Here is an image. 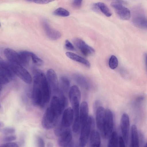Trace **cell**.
Instances as JSON below:
<instances>
[{
  "label": "cell",
  "instance_id": "13",
  "mask_svg": "<svg viewBox=\"0 0 147 147\" xmlns=\"http://www.w3.org/2000/svg\"><path fill=\"white\" fill-rule=\"evenodd\" d=\"M73 42L81 53L85 56L92 55L95 52L94 49L92 47L80 38H76L74 39Z\"/></svg>",
  "mask_w": 147,
  "mask_h": 147
},
{
  "label": "cell",
  "instance_id": "10",
  "mask_svg": "<svg viewBox=\"0 0 147 147\" xmlns=\"http://www.w3.org/2000/svg\"><path fill=\"white\" fill-rule=\"evenodd\" d=\"M58 136L57 143L59 146H73L74 143L72 141L71 132L69 128L65 130Z\"/></svg>",
  "mask_w": 147,
  "mask_h": 147
},
{
  "label": "cell",
  "instance_id": "6",
  "mask_svg": "<svg viewBox=\"0 0 147 147\" xmlns=\"http://www.w3.org/2000/svg\"><path fill=\"white\" fill-rule=\"evenodd\" d=\"M114 124L113 117L112 111L109 109H105V115L102 127L100 132L105 139L109 138L112 132Z\"/></svg>",
  "mask_w": 147,
  "mask_h": 147
},
{
  "label": "cell",
  "instance_id": "27",
  "mask_svg": "<svg viewBox=\"0 0 147 147\" xmlns=\"http://www.w3.org/2000/svg\"><path fill=\"white\" fill-rule=\"evenodd\" d=\"M53 14L55 15L61 17H67L70 15L69 11L62 7L56 9L54 11Z\"/></svg>",
  "mask_w": 147,
  "mask_h": 147
},
{
  "label": "cell",
  "instance_id": "30",
  "mask_svg": "<svg viewBox=\"0 0 147 147\" xmlns=\"http://www.w3.org/2000/svg\"><path fill=\"white\" fill-rule=\"evenodd\" d=\"M16 131L15 128L11 127H7L3 129L2 133L5 135H8L14 133Z\"/></svg>",
  "mask_w": 147,
  "mask_h": 147
},
{
  "label": "cell",
  "instance_id": "7",
  "mask_svg": "<svg viewBox=\"0 0 147 147\" xmlns=\"http://www.w3.org/2000/svg\"><path fill=\"white\" fill-rule=\"evenodd\" d=\"M132 21L136 27L142 29H147L146 17L143 11L141 8L137 7L134 9L132 13Z\"/></svg>",
  "mask_w": 147,
  "mask_h": 147
},
{
  "label": "cell",
  "instance_id": "23",
  "mask_svg": "<svg viewBox=\"0 0 147 147\" xmlns=\"http://www.w3.org/2000/svg\"><path fill=\"white\" fill-rule=\"evenodd\" d=\"M90 146L92 147H98L100 145V137L98 132L93 130L90 136Z\"/></svg>",
  "mask_w": 147,
  "mask_h": 147
},
{
  "label": "cell",
  "instance_id": "3",
  "mask_svg": "<svg viewBox=\"0 0 147 147\" xmlns=\"http://www.w3.org/2000/svg\"><path fill=\"white\" fill-rule=\"evenodd\" d=\"M74 117L71 107L67 108L63 111L60 121L55 126L54 132L55 135L59 136L65 130L69 128L73 123Z\"/></svg>",
  "mask_w": 147,
  "mask_h": 147
},
{
  "label": "cell",
  "instance_id": "18",
  "mask_svg": "<svg viewBox=\"0 0 147 147\" xmlns=\"http://www.w3.org/2000/svg\"><path fill=\"white\" fill-rule=\"evenodd\" d=\"M105 109L102 106L99 107L96 111V122L97 128L100 131L101 130L105 115Z\"/></svg>",
  "mask_w": 147,
  "mask_h": 147
},
{
  "label": "cell",
  "instance_id": "29",
  "mask_svg": "<svg viewBox=\"0 0 147 147\" xmlns=\"http://www.w3.org/2000/svg\"><path fill=\"white\" fill-rule=\"evenodd\" d=\"M31 59L33 63L37 65L40 66L44 63L43 61L32 52V53Z\"/></svg>",
  "mask_w": 147,
  "mask_h": 147
},
{
  "label": "cell",
  "instance_id": "44",
  "mask_svg": "<svg viewBox=\"0 0 147 147\" xmlns=\"http://www.w3.org/2000/svg\"><path fill=\"white\" fill-rule=\"evenodd\" d=\"M2 89V86L1 84H0V92L1 91Z\"/></svg>",
  "mask_w": 147,
  "mask_h": 147
},
{
  "label": "cell",
  "instance_id": "26",
  "mask_svg": "<svg viewBox=\"0 0 147 147\" xmlns=\"http://www.w3.org/2000/svg\"><path fill=\"white\" fill-rule=\"evenodd\" d=\"M109 137L108 147L118 146V138L117 132L116 131L112 132Z\"/></svg>",
  "mask_w": 147,
  "mask_h": 147
},
{
  "label": "cell",
  "instance_id": "1",
  "mask_svg": "<svg viewBox=\"0 0 147 147\" xmlns=\"http://www.w3.org/2000/svg\"><path fill=\"white\" fill-rule=\"evenodd\" d=\"M67 104L57 96L54 95L42 116L41 124L43 127L45 129H50L55 127Z\"/></svg>",
  "mask_w": 147,
  "mask_h": 147
},
{
  "label": "cell",
  "instance_id": "42",
  "mask_svg": "<svg viewBox=\"0 0 147 147\" xmlns=\"http://www.w3.org/2000/svg\"><path fill=\"white\" fill-rule=\"evenodd\" d=\"M114 1V2H115L120 3L121 4H125L126 3L123 0H112Z\"/></svg>",
  "mask_w": 147,
  "mask_h": 147
},
{
  "label": "cell",
  "instance_id": "24",
  "mask_svg": "<svg viewBox=\"0 0 147 147\" xmlns=\"http://www.w3.org/2000/svg\"><path fill=\"white\" fill-rule=\"evenodd\" d=\"M131 145L132 147H138L139 146L138 133L136 126L133 125L131 130Z\"/></svg>",
  "mask_w": 147,
  "mask_h": 147
},
{
  "label": "cell",
  "instance_id": "35",
  "mask_svg": "<svg viewBox=\"0 0 147 147\" xmlns=\"http://www.w3.org/2000/svg\"><path fill=\"white\" fill-rule=\"evenodd\" d=\"M0 147H18V144L14 142H6L5 143L2 144L0 145Z\"/></svg>",
  "mask_w": 147,
  "mask_h": 147
},
{
  "label": "cell",
  "instance_id": "36",
  "mask_svg": "<svg viewBox=\"0 0 147 147\" xmlns=\"http://www.w3.org/2000/svg\"><path fill=\"white\" fill-rule=\"evenodd\" d=\"M139 139L140 144L142 145H144V146L145 147V145H146V143H145V138L144 135L142 132L140 131L138 133Z\"/></svg>",
  "mask_w": 147,
  "mask_h": 147
},
{
  "label": "cell",
  "instance_id": "41",
  "mask_svg": "<svg viewBox=\"0 0 147 147\" xmlns=\"http://www.w3.org/2000/svg\"><path fill=\"white\" fill-rule=\"evenodd\" d=\"M144 97L143 96H140L136 98V100L137 101H140L143 100L144 99Z\"/></svg>",
  "mask_w": 147,
  "mask_h": 147
},
{
  "label": "cell",
  "instance_id": "14",
  "mask_svg": "<svg viewBox=\"0 0 147 147\" xmlns=\"http://www.w3.org/2000/svg\"><path fill=\"white\" fill-rule=\"evenodd\" d=\"M4 54L10 62L19 64L22 66L19 53L16 52L12 49L7 48L4 50Z\"/></svg>",
  "mask_w": 147,
  "mask_h": 147
},
{
  "label": "cell",
  "instance_id": "38",
  "mask_svg": "<svg viewBox=\"0 0 147 147\" xmlns=\"http://www.w3.org/2000/svg\"><path fill=\"white\" fill-rule=\"evenodd\" d=\"M82 1L83 0H73V5L75 7L79 8L81 6Z\"/></svg>",
  "mask_w": 147,
  "mask_h": 147
},
{
  "label": "cell",
  "instance_id": "12",
  "mask_svg": "<svg viewBox=\"0 0 147 147\" xmlns=\"http://www.w3.org/2000/svg\"><path fill=\"white\" fill-rule=\"evenodd\" d=\"M120 127L122 137L125 144H128L129 140L130 120L129 116L126 113L122 114L120 121Z\"/></svg>",
  "mask_w": 147,
  "mask_h": 147
},
{
  "label": "cell",
  "instance_id": "33",
  "mask_svg": "<svg viewBox=\"0 0 147 147\" xmlns=\"http://www.w3.org/2000/svg\"><path fill=\"white\" fill-rule=\"evenodd\" d=\"M16 138L17 137L15 135H11L3 137V138L2 140L5 142H11L16 140Z\"/></svg>",
  "mask_w": 147,
  "mask_h": 147
},
{
  "label": "cell",
  "instance_id": "19",
  "mask_svg": "<svg viewBox=\"0 0 147 147\" xmlns=\"http://www.w3.org/2000/svg\"><path fill=\"white\" fill-rule=\"evenodd\" d=\"M0 71L10 80L13 78L14 74L9 63L4 60L0 62Z\"/></svg>",
  "mask_w": 147,
  "mask_h": 147
},
{
  "label": "cell",
  "instance_id": "34",
  "mask_svg": "<svg viewBox=\"0 0 147 147\" xmlns=\"http://www.w3.org/2000/svg\"><path fill=\"white\" fill-rule=\"evenodd\" d=\"M65 47L66 49L70 51H74L75 48L72 44L68 40H66L65 42Z\"/></svg>",
  "mask_w": 147,
  "mask_h": 147
},
{
  "label": "cell",
  "instance_id": "39",
  "mask_svg": "<svg viewBox=\"0 0 147 147\" xmlns=\"http://www.w3.org/2000/svg\"><path fill=\"white\" fill-rule=\"evenodd\" d=\"M55 0H33L34 3L39 4H46L52 2Z\"/></svg>",
  "mask_w": 147,
  "mask_h": 147
},
{
  "label": "cell",
  "instance_id": "22",
  "mask_svg": "<svg viewBox=\"0 0 147 147\" xmlns=\"http://www.w3.org/2000/svg\"><path fill=\"white\" fill-rule=\"evenodd\" d=\"M59 91L64 94L69 92L70 88V82L69 80L66 77H60L59 82Z\"/></svg>",
  "mask_w": 147,
  "mask_h": 147
},
{
  "label": "cell",
  "instance_id": "48",
  "mask_svg": "<svg viewBox=\"0 0 147 147\" xmlns=\"http://www.w3.org/2000/svg\"><path fill=\"white\" fill-rule=\"evenodd\" d=\"M1 24L0 22V27H1Z\"/></svg>",
  "mask_w": 147,
  "mask_h": 147
},
{
  "label": "cell",
  "instance_id": "15",
  "mask_svg": "<svg viewBox=\"0 0 147 147\" xmlns=\"http://www.w3.org/2000/svg\"><path fill=\"white\" fill-rule=\"evenodd\" d=\"M43 27L46 35L49 38L56 40L61 37V34L60 32L52 28L47 23H43Z\"/></svg>",
  "mask_w": 147,
  "mask_h": 147
},
{
  "label": "cell",
  "instance_id": "11",
  "mask_svg": "<svg viewBox=\"0 0 147 147\" xmlns=\"http://www.w3.org/2000/svg\"><path fill=\"white\" fill-rule=\"evenodd\" d=\"M111 5L115 10L117 16L120 19L123 20H127L129 19L131 17L130 11L122 4L113 1L111 3Z\"/></svg>",
  "mask_w": 147,
  "mask_h": 147
},
{
  "label": "cell",
  "instance_id": "9",
  "mask_svg": "<svg viewBox=\"0 0 147 147\" xmlns=\"http://www.w3.org/2000/svg\"><path fill=\"white\" fill-rule=\"evenodd\" d=\"M46 77L51 92L57 95L59 91V85L55 71L52 69H49L47 71Z\"/></svg>",
  "mask_w": 147,
  "mask_h": 147
},
{
  "label": "cell",
  "instance_id": "28",
  "mask_svg": "<svg viewBox=\"0 0 147 147\" xmlns=\"http://www.w3.org/2000/svg\"><path fill=\"white\" fill-rule=\"evenodd\" d=\"M109 66L112 69L116 68L118 65V61L117 57L114 55H112L110 57L109 62Z\"/></svg>",
  "mask_w": 147,
  "mask_h": 147
},
{
  "label": "cell",
  "instance_id": "8",
  "mask_svg": "<svg viewBox=\"0 0 147 147\" xmlns=\"http://www.w3.org/2000/svg\"><path fill=\"white\" fill-rule=\"evenodd\" d=\"M9 63L14 73L23 81L27 84L32 82V79L30 74L22 66L10 62Z\"/></svg>",
  "mask_w": 147,
  "mask_h": 147
},
{
  "label": "cell",
  "instance_id": "21",
  "mask_svg": "<svg viewBox=\"0 0 147 147\" xmlns=\"http://www.w3.org/2000/svg\"><path fill=\"white\" fill-rule=\"evenodd\" d=\"M65 54L68 57L72 60L82 64L88 67H90L91 65L89 62L83 57L71 52H67Z\"/></svg>",
  "mask_w": 147,
  "mask_h": 147
},
{
  "label": "cell",
  "instance_id": "49",
  "mask_svg": "<svg viewBox=\"0 0 147 147\" xmlns=\"http://www.w3.org/2000/svg\"><path fill=\"white\" fill-rule=\"evenodd\" d=\"M0 107H1V105H0Z\"/></svg>",
  "mask_w": 147,
  "mask_h": 147
},
{
  "label": "cell",
  "instance_id": "43",
  "mask_svg": "<svg viewBox=\"0 0 147 147\" xmlns=\"http://www.w3.org/2000/svg\"><path fill=\"white\" fill-rule=\"evenodd\" d=\"M47 146L48 147H52L53 146V144L51 142H49L47 144Z\"/></svg>",
  "mask_w": 147,
  "mask_h": 147
},
{
  "label": "cell",
  "instance_id": "25",
  "mask_svg": "<svg viewBox=\"0 0 147 147\" xmlns=\"http://www.w3.org/2000/svg\"><path fill=\"white\" fill-rule=\"evenodd\" d=\"M21 60L22 66H26L29 63L31 59L32 52L22 51L18 52Z\"/></svg>",
  "mask_w": 147,
  "mask_h": 147
},
{
  "label": "cell",
  "instance_id": "37",
  "mask_svg": "<svg viewBox=\"0 0 147 147\" xmlns=\"http://www.w3.org/2000/svg\"><path fill=\"white\" fill-rule=\"evenodd\" d=\"M101 106H102V104L100 100H95L93 105V110L94 113H95L97 109Z\"/></svg>",
  "mask_w": 147,
  "mask_h": 147
},
{
  "label": "cell",
  "instance_id": "2",
  "mask_svg": "<svg viewBox=\"0 0 147 147\" xmlns=\"http://www.w3.org/2000/svg\"><path fill=\"white\" fill-rule=\"evenodd\" d=\"M33 84L32 94V102L35 106H40L43 94L49 88L46 76L42 71L34 70Z\"/></svg>",
  "mask_w": 147,
  "mask_h": 147
},
{
  "label": "cell",
  "instance_id": "20",
  "mask_svg": "<svg viewBox=\"0 0 147 147\" xmlns=\"http://www.w3.org/2000/svg\"><path fill=\"white\" fill-rule=\"evenodd\" d=\"M92 9L94 11H100L107 17H110L112 13L108 7L104 3L99 2L94 4L92 5Z\"/></svg>",
  "mask_w": 147,
  "mask_h": 147
},
{
  "label": "cell",
  "instance_id": "4",
  "mask_svg": "<svg viewBox=\"0 0 147 147\" xmlns=\"http://www.w3.org/2000/svg\"><path fill=\"white\" fill-rule=\"evenodd\" d=\"M69 96L74 114V119L79 118L80 108L81 99V92L78 87L73 85L70 87Z\"/></svg>",
  "mask_w": 147,
  "mask_h": 147
},
{
  "label": "cell",
  "instance_id": "46",
  "mask_svg": "<svg viewBox=\"0 0 147 147\" xmlns=\"http://www.w3.org/2000/svg\"><path fill=\"white\" fill-rule=\"evenodd\" d=\"M25 0L28 1H33V0Z\"/></svg>",
  "mask_w": 147,
  "mask_h": 147
},
{
  "label": "cell",
  "instance_id": "31",
  "mask_svg": "<svg viewBox=\"0 0 147 147\" xmlns=\"http://www.w3.org/2000/svg\"><path fill=\"white\" fill-rule=\"evenodd\" d=\"M9 80L0 71V84H5L8 83Z\"/></svg>",
  "mask_w": 147,
  "mask_h": 147
},
{
  "label": "cell",
  "instance_id": "5",
  "mask_svg": "<svg viewBox=\"0 0 147 147\" xmlns=\"http://www.w3.org/2000/svg\"><path fill=\"white\" fill-rule=\"evenodd\" d=\"M94 125V120L93 117L91 115H89L80 129L79 139L80 146L83 147L86 146Z\"/></svg>",
  "mask_w": 147,
  "mask_h": 147
},
{
  "label": "cell",
  "instance_id": "32",
  "mask_svg": "<svg viewBox=\"0 0 147 147\" xmlns=\"http://www.w3.org/2000/svg\"><path fill=\"white\" fill-rule=\"evenodd\" d=\"M36 141L37 146L44 147L45 146V142L40 137L37 136L36 138Z\"/></svg>",
  "mask_w": 147,
  "mask_h": 147
},
{
  "label": "cell",
  "instance_id": "47",
  "mask_svg": "<svg viewBox=\"0 0 147 147\" xmlns=\"http://www.w3.org/2000/svg\"><path fill=\"white\" fill-rule=\"evenodd\" d=\"M1 123L0 122V127L1 126Z\"/></svg>",
  "mask_w": 147,
  "mask_h": 147
},
{
  "label": "cell",
  "instance_id": "40",
  "mask_svg": "<svg viewBox=\"0 0 147 147\" xmlns=\"http://www.w3.org/2000/svg\"><path fill=\"white\" fill-rule=\"evenodd\" d=\"M118 144L120 147H124L125 146V143L122 137L120 136L118 138Z\"/></svg>",
  "mask_w": 147,
  "mask_h": 147
},
{
  "label": "cell",
  "instance_id": "16",
  "mask_svg": "<svg viewBox=\"0 0 147 147\" xmlns=\"http://www.w3.org/2000/svg\"><path fill=\"white\" fill-rule=\"evenodd\" d=\"M89 107L86 101L82 102L80 106L79 118L81 127L88 117Z\"/></svg>",
  "mask_w": 147,
  "mask_h": 147
},
{
  "label": "cell",
  "instance_id": "17",
  "mask_svg": "<svg viewBox=\"0 0 147 147\" xmlns=\"http://www.w3.org/2000/svg\"><path fill=\"white\" fill-rule=\"evenodd\" d=\"M74 78L76 83L82 88L87 90H89L91 88V85L90 82L83 75L75 74Z\"/></svg>",
  "mask_w": 147,
  "mask_h": 147
},
{
  "label": "cell",
  "instance_id": "45",
  "mask_svg": "<svg viewBox=\"0 0 147 147\" xmlns=\"http://www.w3.org/2000/svg\"><path fill=\"white\" fill-rule=\"evenodd\" d=\"M3 60V59L0 57V62Z\"/></svg>",
  "mask_w": 147,
  "mask_h": 147
}]
</instances>
